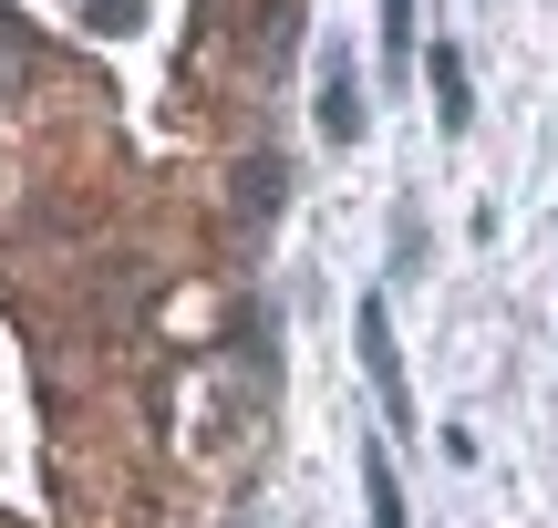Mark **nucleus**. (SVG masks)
<instances>
[{
    "label": "nucleus",
    "instance_id": "1",
    "mask_svg": "<svg viewBox=\"0 0 558 528\" xmlns=\"http://www.w3.org/2000/svg\"><path fill=\"white\" fill-rule=\"evenodd\" d=\"M352 343H362V373H373L383 415H393V425H414V384H403V352H393V311L362 301V311H352Z\"/></svg>",
    "mask_w": 558,
    "mask_h": 528
},
{
    "label": "nucleus",
    "instance_id": "4",
    "mask_svg": "<svg viewBox=\"0 0 558 528\" xmlns=\"http://www.w3.org/2000/svg\"><path fill=\"white\" fill-rule=\"evenodd\" d=\"M362 508H373V528H414L403 518V488H393V456L362 446Z\"/></svg>",
    "mask_w": 558,
    "mask_h": 528
},
{
    "label": "nucleus",
    "instance_id": "2",
    "mask_svg": "<svg viewBox=\"0 0 558 528\" xmlns=\"http://www.w3.org/2000/svg\"><path fill=\"white\" fill-rule=\"evenodd\" d=\"M320 135H331V145L362 135V83H352V62H341V52H320Z\"/></svg>",
    "mask_w": 558,
    "mask_h": 528
},
{
    "label": "nucleus",
    "instance_id": "3",
    "mask_svg": "<svg viewBox=\"0 0 558 528\" xmlns=\"http://www.w3.org/2000/svg\"><path fill=\"white\" fill-rule=\"evenodd\" d=\"M424 73H435V115H445V135H465V124H476V94H465V52H456V41H435V62H424Z\"/></svg>",
    "mask_w": 558,
    "mask_h": 528
},
{
    "label": "nucleus",
    "instance_id": "6",
    "mask_svg": "<svg viewBox=\"0 0 558 528\" xmlns=\"http://www.w3.org/2000/svg\"><path fill=\"white\" fill-rule=\"evenodd\" d=\"M403 52H414V0H383V62L403 73Z\"/></svg>",
    "mask_w": 558,
    "mask_h": 528
},
{
    "label": "nucleus",
    "instance_id": "7",
    "mask_svg": "<svg viewBox=\"0 0 558 528\" xmlns=\"http://www.w3.org/2000/svg\"><path fill=\"white\" fill-rule=\"evenodd\" d=\"M21 73H32V52H21V41L0 32V94H21Z\"/></svg>",
    "mask_w": 558,
    "mask_h": 528
},
{
    "label": "nucleus",
    "instance_id": "5",
    "mask_svg": "<svg viewBox=\"0 0 558 528\" xmlns=\"http://www.w3.org/2000/svg\"><path fill=\"white\" fill-rule=\"evenodd\" d=\"M279 218V156H248V177H239V228H269Z\"/></svg>",
    "mask_w": 558,
    "mask_h": 528
}]
</instances>
